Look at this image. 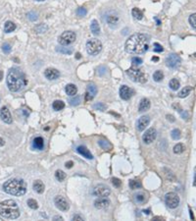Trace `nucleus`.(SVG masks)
<instances>
[{"instance_id":"1","label":"nucleus","mask_w":196,"mask_h":221,"mask_svg":"<svg viewBox=\"0 0 196 221\" xmlns=\"http://www.w3.org/2000/svg\"><path fill=\"white\" fill-rule=\"evenodd\" d=\"M149 48V39L143 34H135L126 41V51L132 55L145 53Z\"/></svg>"},{"instance_id":"2","label":"nucleus","mask_w":196,"mask_h":221,"mask_svg":"<svg viewBox=\"0 0 196 221\" xmlns=\"http://www.w3.org/2000/svg\"><path fill=\"white\" fill-rule=\"evenodd\" d=\"M28 84L25 74L18 68H12L7 75V86L12 93L19 91Z\"/></svg>"},{"instance_id":"3","label":"nucleus","mask_w":196,"mask_h":221,"mask_svg":"<svg viewBox=\"0 0 196 221\" xmlns=\"http://www.w3.org/2000/svg\"><path fill=\"white\" fill-rule=\"evenodd\" d=\"M3 190L5 193L9 195L21 197V195L26 194L27 184L22 179H12L3 185Z\"/></svg>"},{"instance_id":"4","label":"nucleus","mask_w":196,"mask_h":221,"mask_svg":"<svg viewBox=\"0 0 196 221\" xmlns=\"http://www.w3.org/2000/svg\"><path fill=\"white\" fill-rule=\"evenodd\" d=\"M20 208L13 199L0 202V216L7 219H17L20 216Z\"/></svg>"},{"instance_id":"5","label":"nucleus","mask_w":196,"mask_h":221,"mask_svg":"<svg viewBox=\"0 0 196 221\" xmlns=\"http://www.w3.org/2000/svg\"><path fill=\"white\" fill-rule=\"evenodd\" d=\"M127 75L130 79L135 83H140V84H144L147 82V76L145 75L142 71L137 69L135 67H131L127 71Z\"/></svg>"},{"instance_id":"6","label":"nucleus","mask_w":196,"mask_h":221,"mask_svg":"<svg viewBox=\"0 0 196 221\" xmlns=\"http://www.w3.org/2000/svg\"><path fill=\"white\" fill-rule=\"evenodd\" d=\"M102 50V42L97 39H90L86 41V51L89 55L95 56Z\"/></svg>"},{"instance_id":"7","label":"nucleus","mask_w":196,"mask_h":221,"mask_svg":"<svg viewBox=\"0 0 196 221\" xmlns=\"http://www.w3.org/2000/svg\"><path fill=\"white\" fill-rule=\"evenodd\" d=\"M77 39V36L74 32L72 31H67L64 32L62 34L59 39H58V42L61 45H64V46H67L69 44H72L73 42H75V40Z\"/></svg>"},{"instance_id":"8","label":"nucleus","mask_w":196,"mask_h":221,"mask_svg":"<svg viewBox=\"0 0 196 221\" xmlns=\"http://www.w3.org/2000/svg\"><path fill=\"white\" fill-rule=\"evenodd\" d=\"M165 202L169 208H173L174 209V208H177L178 204H180V197L176 193L171 192V193L166 194Z\"/></svg>"},{"instance_id":"9","label":"nucleus","mask_w":196,"mask_h":221,"mask_svg":"<svg viewBox=\"0 0 196 221\" xmlns=\"http://www.w3.org/2000/svg\"><path fill=\"white\" fill-rule=\"evenodd\" d=\"M181 63V57L178 54L172 53L169 56H167L166 58V65L168 66L171 69H177L180 67V65Z\"/></svg>"},{"instance_id":"10","label":"nucleus","mask_w":196,"mask_h":221,"mask_svg":"<svg viewBox=\"0 0 196 221\" xmlns=\"http://www.w3.org/2000/svg\"><path fill=\"white\" fill-rule=\"evenodd\" d=\"M111 191L109 189V187H107L106 185L99 184L97 186H95L93 188L92 195L95 197H108L110 195Z\"/></svg>"},{"instance_id":"11","label":"nucleus","mask_w":196,"mask_h":221,"mask_svg":"<svg viewBox=\"0 0 196 221\" xmlns=\"http://www.w3.org/2000/svg\"><path fill=\"white\" fill-rule=\"evenodd\" d=\"M54 202H55L56 207L61 211H67L70 208L69 202L62 195H57L54 199Z\"/></svg>"},{"instance_id":"12","label":"nucleus","mask_w":196,"mask_h":221,"mask_svg":"<svg viewBox=\"0 0 196 221\" xmlns=\"http://www.w3.org/2000/svg\"><path fill=\"white\" fill-rule=\"evenodd\" d=\"M157 137V132L154 128H149L147 131H145V133L142 136V141H144V144H151L155 141Z\"/></svg>"},{"instance_id":"13","label":"nucleus","mask_w":196,"mask_h":221,"mask_svg":"<svg viewBox=\"0 0 196 221\" xmlns=\"http://www.w3.org/2000/svg\"><path fill=\"white\" fill-rule=\"evenodd\" d=\"M133 95V90L128 86H122L120 87V97L124 100H128Z\"/></svg>"},{"instance_id":"14","label":"nucleus","mask_w":196,"mask_h":221,"mask_svg":"<svg viewBox=\"0 0 196 221\" xmlns=\"http://www.w3.org/2000/svg\"><path fill=\"white\" fill-rule=\"evenodd\" d=\"M106 22L111 29H116L119 26L120 18L117 14H109L106 18Z\"/></svg>"},{"instance_id":"15","label":"nucleus","mask_w":196,"mask_h":221,"mask_svg":"<svg viewBox=\"0 0 196 221\" xmlns=\"http://www.w3.org/2000/svg\"><path fill=\"white\" fill-rule=\"evenodd\" d=\"M97 93V87L94 84H89L87 86L86 93H85V101H90L94 98Z\"/></svg>"},{"instance_id":"16","label":"nucleus","mask_w":196,"mask_h":221,"mask_svg":"<svg viewBox=\"0 0 196 221\" xmlns=\"http://www.w3.org/2000/svg\"><path fill=\"white\" fill-rule=\"evenodd\" d=\"M109 206H110V199H107L106 197H100L94 202V206L97 209H104V208H107Z\"/></svg>"},{"instance_id":"17","label":"nucleus","mask_w":196,"mask_h":221,"mask_svg":"<svg viewBox=\"0 0 196 221\" xmlns=\"http://www.w3.org/2000/svg\"><path fill=\"white\" fill-rule=\"evenodd\" d=\"M0 118L2 119L3 122H5L7 124L12 123V115L10 113V110L6 106H3L0 109Z\"/></svg>"},{"instance_id":"18","label":"nucleus","mask_w":196,"mask_h":221,"mask_svg":"<svg viewBox=\"0 0 196 221\" xmlns=\"http://www.w3.org/2000/svg\"><path fill=\"white\" fill-rule=\"evenodd\" d=\"M44 76L46 79H48V80L54 81V80H57V79L60 77V73H59V71L55 68H48L44 71Z\"/></svg>"},{"instance_id":"19","label":"nucleus","mask_w":196,"mask_h":221,"mask_svg":"<svg viewBox=\"0 0 196 221\" xmlns=\"http://www.w3.org/2000/svg\"><path fill=\"white\" fill-rule=\"evenodd\" d=\"M150 123V118L148 116H141L137 121V129L138 131H144Z\"/></svg>"},{"instance_id":"20","label":"nucleus","mask_w":196,"mask_h":221,"mask_svg":"<svg viewBox=\"0 0 196 221\" xmlns=\"http://www.w3.org/2000/svg\"><path fill=\"white\" fill-rule=\"evenodd\" d=\"M77 151L80 153L81 155H82L83 157L87 158V159H93V155L89 151V149L86 147H85V145H80V147H78Z\"/></svg>"},{"instance_id":"21","label":"nucleus","mask_w":196,"mask_h":221,"mask_svg":"<svg viewBox=\"0 0 196 221\" xmlns=\"http://www.w3.org/2000/svg\"><path fill=\"white\" fill-rule=\"evenodd\" d=\"M32 148L37 151H42L44 148V141L41 137H37L35 138L32 141Z\"/></svg>"},{"instance_id":"22","label":"nucleus","mask_w":196,"mask_h":221,"mask_svg":"<svg viewBox=\"0 0 196 221\" xmlns=\"http://www.w3.org/2000/svg\"><path fill=\"white\" fill-rule=\"evenodd\" d=\"M150 106H151V103L148 98H142L139 102V106H138V110L139 112H145L149 110Z\"/></svg>"},{"instance_id":"23","label":"nucleus","mask_w":196,"mask_h":221,"mask_svg":"<svg viewBox=\"0 0 196 221\" xmlns=\"http://www.w3.org/2000/svg\"><path fill=\"white\" fill-rule=\"evenodd\" d=\"M65 91H66L67 94L70 95V97H74V95H76L77 93H78V87L74 84H69V85L66 86Z\"/></svg>"},{"instance_id":"24","label":"nucleus","mask_w":196,"mask_h":221,"mask_svg":"<svg viewBox=\"0 0 196 221\" xmlns=\"http://www.w3.org/2000/svg\"><path fill=\"white\" fill-rule=\"evenodd\" d=\"M135 199L137 203L143 204L147 202V195L145 193H143V192H139V193L135 195Z\"/></svg>"},{"instance_id":"25","label":"nucleus","mask_w":196,"mask_h":221,"mask_svg":"<svg viewBox=\"0 0 196 221\" xmlns=\"http://www.w3.org/2000/svg\"><path fill=\"white\" fill-rule=\"evenodd\" d=\"M32 188H33V190L36 192V193L41 194V193H43V191L45 189V186H44V184L40 180H36V181L33 182Z\"/></svg>"},{"instance_id":"26","label":"nucleus","mask_w":196,"mask_h":221,"mask_svg":"<svg viewBox=\"0 0 196 221\" xmlns=\"http://www.w3.org/2000/svg\"><path fill=\"white\" fill-rule=\"evenodd\" d=\"M90 30H91V32L94 35V36H98L100 35V26L96 20H93L92 22L90 24Z\"/></svg>"},{"instance_id":"27","label":"nucleus","mask_w":196,"mask_h":221,"mask_svg":"<svg viewBox=\"0 0 196 221\" xmlns=\"http://www.w3.org/2000/svg\"><path fill=\"white\" fill-rule=\"evenodd\" d=\"M56 51L59 52V53H62V54H65V55H71V54L73 53V48L72 47H66L64 45H62V46H58L56 47Z\"/></svg>"},{"instance_id":"28","label":"nucleus","mask_w":196,"mask_h":221,"mask_svg":"<svg viewBox=\"0 0 196 221\" xmlns=\"http://www.w3.org/2000/svg\"><path fill=\"white\" fill-rule=\"evenodd\" d=\"M15 30H16V25L13 22H11V21H7L5 25H4V31H5V32H12Z\"/></svg>"},{"instance_id":"29","label":"nucleus","mask_w":196,"mask_h":221,"mask_svg":"<svg viewBox=\"0 0 196 221\" xmlns=\"http://www.w3.org/2000/svg\"><path fill=\"white\" fill-rule=\"evenodd\" d=\"M169 87H170L171 90H177L180 89L181 83H180V81L178 80V79H172V80H171L170 83H169Z\"/></svg>"},{"instance_id":"30","label":"nucleus","mask_w":196,"mask_h":221,"mask_svg":"<svg viewBox=\"0 0 196 221\" xmlns=\"http://www.w3.org/2000/svg\"><path fill=\"white\" fill-rule=\"evenodd\" d=\"M192 90V87L187 86V87H184L183 89L180 91V93H178V97L181 98H183V97H186L187 95L190 93V91Z\"/></svg>"},{"instance_id":"31","label":"nucleus","mask_w":196,"mask_h":221,"mask_svg":"<svg viewBox=\"0 0 196 221\" xmlns=\"http://www.w3.org/2000/svg\"><path fill=\"white\" fill-rule=\"evenodd\" d=\"M131 14L133 16V18L136 19V20H141L143 18L142 11H141L140 9H138V8H133L132 11H131Z\"/></svg>"},{"instance_id":"32","label":"nucleus","mask_w":196,"mask_h":221,"mask_svg":"<svg viewBox=\"0 0 196 221\" xmlns=\"http://www.w3.org/2000/svg\"><path fill=\"white\" fill-rule=\"evenodd\" d=\"M52 107L55 111H59V110H62L65 107V103L62 100H55L52 104Z\"/></svg>"},{"instance_id":"33","label":"nucleus","mask_w":196,"mask_h":221,"mask_svg":"<svg viewBox=\"0 0 196 221\" xmlns=\"http://www.w3.org/2000/svg\"><path fill=\"white\" fill-rule=\"evenodd\" d=\"M163 79H164V73L162 72V71H160V70L156 71V72L153 74V80L155 82H157V83L163 81Z\"/></svg>"},{"instance_id":"34","label":"nucleus","mask_w":196,"mask_h":221,"mask_svg":"<svg viewBox=\"0 0 196 221\" xmlns=\"http://www.w3.org/2000/svg\"><path fill=\"white\" fill-rule=\"evenodd\" d=\"M128 186H130V188L132 190L139 189V188H141V182L139 180H130V182H128Z\"/></svg>"},{"instance_id":"35","label":"nucleus","mask_w":196,"mask_h":221,"mask_svg":"<svg viewBox=\"0 0 196 221\" xmlns=\"http://www.w3.org/2000/svg\"><path fill=\"white\" fill-rule=\"evenodd\" d=\"M55 177H56V179L59 182H62V181L65 180L66 173L64 172V171H62V170H57L56 172H55Z\"/></svg>"},{"instance_id":"36","label":"nucleus","mask_w":196,"mask_h":221,"mask_svg":"<svg viewBox=\"0 0 196 221\" xmlns=\"http://www.w3.org/2000/svg\"><path fill=\"white\" fill-rule=\"evenodd\" d=\"M184 149H185V148L182 144H178L174 147V152L177 154H181L184 151Z\"/></svg>"},{"instance_id":"37","label":"nucleus","mask_w":196,"mask_h":221,"mask_svg":"<svg viewBox=\"0 0 196 221\" xmlns=\"http://www.w3.org/2000/svg\"><path fill=\"white\" fill-rule=\"evenodd\" d=\"M98 144L103 149H110L111 148V144L109 143V141H104V140H99L98 141Z\"/></svg>"},{"instance_id":"38","label":"nucleus","mask_w":196,"mask_h":221,"mask_svg":"<svg viewBox=\"0 0 196 221\" xmlns=\"http://www.w3.org/2000/svg\"><path fill=\"white\" fill-rule=\"evenodd\" d=\"M171 136H172L173 140H180L181 137V133L178 129H174V130L171 132Z\"/></svg>"},{"instance_id":"39","label":"nucleus","mask_w":196,"mask_h":221,"mask_svg":"<svg viewBox=\"0 0 196 221\" xmlns=\"http://www.w3.org/2000/svg\"><path fill=\"white\" fill-rule=\"evenodd\" d=\"M47 30H48V27L44 24H40V25H38V26L35 27V31H36V32H38V34L45 32Z\"/></svg>"},{"instance_id":"40","label":"nucleus","mask_w":196,"mask_h":221,"mask_svg":"<svg viewBox=\"0 0 196 221\" xmlns=\"http://www.w3.org/2000/svg\"><path fill=\"white\" fill-rule=\"evenodd\" d=\"M80 103H81V97L78 95H74V97L70 99V104L73 106H77Z\"/></svg>"},{"instance_id":"41","label":"nucleus","mask_w":196,"mask_h":221,"mask_svg":"<svg viewBox=\"0 0 196 221\" xmlns=\"http://www.w3.org/2000/svg\"><path fill=\"white\" fill-rule=\"evenodd\" d=\"M28 206H30L32 209H37V208H38V203H37V202L33 199H28Z\"/></svg>"},{"instance_id":"42","label":"nucleus","mask_w":196,"mask_h":221,"mask_svg":"<svg viewBox=\"0 0 196 221\" xmlns=\"http://www.w3.org/2000/svg\"><path fill=\"white\" fill-rule=\"evenodd\" d=\"M93 108L95 110H100V111H104L106 109V105L104 103H102V102H98V103H96V104H94L93 105Z\"/></svg>"},{"instance_id":"43","label":"nucleus","mask_w":196,"mask_h":221,"mask_svg":"<svg viewBox=\"0 0 196 221\" xmlns=\"http://www.w3.org/2000/svg\"><path fill=\"white\" fill-rule=\"evenodd\" d=\"M154 52H157V53H161L164 51V48L162 46L161 44H159L158 42H155L154 43V48H153Z\"/></svg>"},{"instance_id":"44","label":"nucleus","mask_w":196,"mask_h":221,"mask_svg":"<svg viewBox=\"0 0 196 221\" xmlns=\"http://www.w3.org/2000/svg\"><path fill=\"white\" fill-rule=\"evenodd\" d=\"M87 13V11L85 8H83V7H80V8H78V10H77V15L78 16H80V17H83V16H85Z\"/></svg>"},{"instance_id":"45","label":"nucleus","mask_w":196,"mask_h":221,"mask_svg":"<svg viewBox=\"0 0 196 221\" xmlns=\"http://www.w3.org/2000/svg\"><path fill=\"white\" fill-rule=\"evenodd\" d=\"M189 24L191 25V27L196 29V13L190 15L189 17Z\"/></svg>"},{"instance_id":"46","label":"nucleus","mask_w":196,"mask_h":221,"mask_svg":"<svg viewBox=\"0 0 196 221\" xmlns=\"http://www.w3.org/2000/svg\"><path fill=\"white\" fill-rule=\"evenodd\" d=\"M131 63L133 66H138V65H141L142 64V59L139 57H133L131 59Z\"/></svg>"},{"instance_id":"47","label":"nucleus","mask_w":196,"mask_h":221,"mask_svg":"<svg viewBox=\"0 0 196 221\" xmlns=\"http://www.w3.org/2000/svg\"><path fill=\"white\" fill-rule=\"evenodd\" d=\"M11 49H12V47H11V45H10L9 43H4V44L2 45V51H3L4 53H6V54L10 53Z\"/></svg>"},{"instance_id":"48","label":"nucleus","mask_w":196,"mask_h":221,"mask_svg":"<svg viewBox=\"0 0 196 221\" xmlns=\"http://www.w3.org/2000/svg\"><path fill=\"white\" fill-rule=\"evenodd\" d=\"M112 184H113V186L116 188H120L122 186V181L118 178H112Z\"/></svg>"},{"instance_id":"49","label":"nucleus","mask_w":196,"mask_h":221,"mask_svg":"<svg viewBox=\"0 0 196 221\" xmlns=\"http://www.w3.org/2000/svg\"><path fill=\"white\" fill-rule=\"evenodd\" d=\"M28 18L31 21H32V22H35V21L37 20V14L35 13V12H30V13L28 14Z\"/></svg>"},{"instance_id":"50","label":"nucleus","mask_w":196,"mask_h":221,"mask_svg":"<svg viewBox=\"0 0 196 221\" xmlns=\"http://www.w3.org/2000/svg\"><path fill=\"white\" fill-rule=\"evenodd\" d=\"M97 73L99 76H103V75L106 73V68L104 67V66H100V67L97 69Z\"/></svg>"},{"instance_id":"51","label":"nucleus","mask_w":196,"mask_h":221,"mask_svg":"<svg viewBox=\"0 0 196 221\" xmlns=\"http://www.w3.org/2000/svg\"><path fill=\"white\" fill-rule=\"evenodd\" d=\"M73 165H74V162L73 161H67L66 162V164H65V166H66V167L67 168H72L73 167Z\"/></svg>"},{"instance_id":"52","label":"nucleus","mask_w":196,"mask_h":221,"mask_svg":"<svg viewBox=\"0 0 196 221\" xmlns=\"http://www.w3.org/2000/svg\"><path fill=\"white\" fill-rule=\"evenodd\" d=\"M167 119L171 121V122H174V118L173 115H167Z\"/></svg>"},{"instance_id":"53","label":"nucleus","mask_w":196,"mask_h":221,"mask_svg":"<svg viewBox=\"0 0 196 221\" xmlns=\"http://www.w3.org/2000/svg\"><path fill=\"white\" fill-rule=\"evenodd\" d=\"M73 220H78V221H81V220H82V217H81V216H80V215H75L74 217H73Z\"/></svg>"},{"instance_id":"54","label":"nucleus","mask_w":196,"mask_h":221,"mask_svg":"<svg viewBox=\"0 0 196 221\" xmlns=\"http://www.w3.org/2000/svg\"><path fill=\"white\" fill-rule=\"evenodd\" d=\"M53 220H60V221H62V220H63V217H62V216H59V215H56V216H54V217H53Z\"/></svg>"},{"instance_id":"55","label":"nucleus","mask_w":196,"mask_h":221,"mask_svg":"<svg viewBox=\"0 0 196 221\" xmlns=\"http://www.w3.org/2000/svg\"><path fill=\"white\" fill-rule=\"evenodd\" d=\"M4 144H5V141H4L3 139H1V138H0V147H2V145H4Z\"/></svg>"},{"instance_id":"56","label":"nucleus","mask_w":196,"mask_h":221,"mask_svg":"<svg viewBox=\"0 0 196 221\" xmlns=\"http://www.w3.org/2000/svg\"><path fill=\"white\" fill-rule=\"evenodd\" d=\"M152 61H154V62L159 61V58H158V57H152Z\"/></svg>"},{"instance_id":"57","label":"nucleus","mask_w":196,"mask_h":221,"mask_svg":"<svg viewBox=\"0 0 196 221\" xmlns=\"http://www.w3.org/2000/svg\"><path fill=\"white\" fill-rule=\"evenodd\" d=\"M2 79H3V72L2 71H0V82L2 81Z\"/></svg>"},{"instance_id":"58","label":"nucleus","mask_w":196,"mask_h":221,"mask_svg":"<svg viewBox=\"0 0 196 221\" xmlns=\"http://www.w3.org/2000/svg\"><path fill=\"white\" fill-rule=\"evenodd\" d=\"M158 219H159V220H164V218H162V217H154L153 218V220H158Z\"/></svg>"},{"instance_id":"59","label":"nucleus","mask_w":196,"mask_h":221,"mask_svg":"<svg viewBox=\"0 0 196 221\" xmlns=\"http://www.w3.org/2000/svg\"><path fill=\"white\" fill-rule=\"evenodd\" d=\"M76 57H77V59H81V54L80 53H77L76 54Z\"/></svg>"},{"instance_id":"60","label":"nucleus","mask_w":196,"mask_h":221,"mask_svg":"<svg viewBox=\"0 0 196 221\" xmlns=\"http://www.w3.org/2000/svg\"><path fill=\"white\" fill-rule=\"evenodd\" d=\"M144 213H146V214H149L150 213V209H147V210H143Z\"/></svg>"},{"instance_id":"61","label":"nucleus","mask_w":196,"mask_h":221,"mask_svg":"<svg viewBox=\"0 0 196 221\" xmlns=\"http://www.w3.org/2000/svg\"><path fill=\"white\" fill-rule=\"evenodd\" d=\"M155 20H156V22H157V25H160V24H161V22H160V21H159V20H158L157 18H156Z\"/></svg>"},{"instance_id":"62","label":"nucleus","mask_w":196,"mask_h":221,"mask_svg":"<svg viewBox=\"0 0 196 221\" xmlns=\"http://www.w3.org/2000/svg\"><path fill=\"white\" fill-rule=\"evenodd\" d=\"M36 1H44V0H36Z\"/></svg>"}]
</instances>
